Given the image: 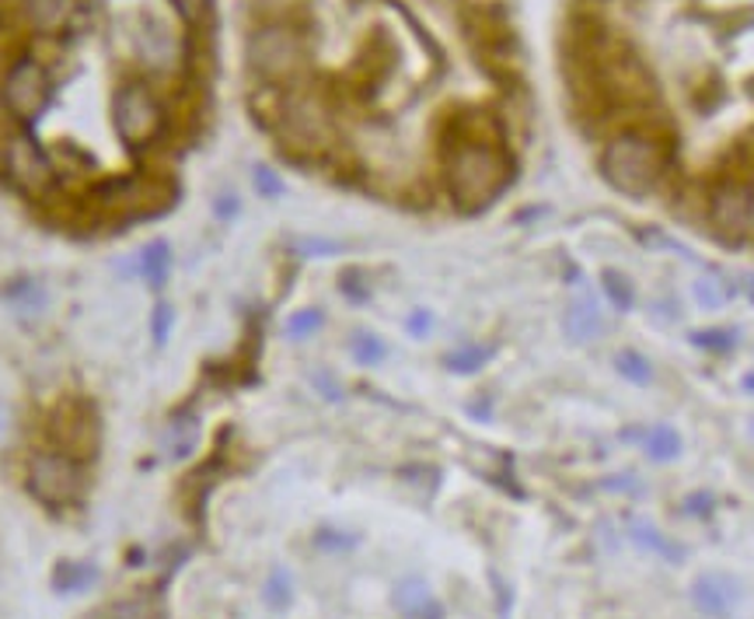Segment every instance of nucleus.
<instances>
[{"label":"nucleus","instance_id":"7ed1b4c3","mask_svg":"<svg viewBox=\"0 0 754 619\" xmlns=\"http://www.w3.org/2000/svg\"><path fill=\"white\" fill-rule=\"evenodd\" d=\"M109 119L115 137L123 140L130 151H148L161 140L168 112L161 94L148 81H123L112 91Z\"/></svg>","mask_w":754,"mask_h":619},{"label":"nucleus","instance_id":"2eb2a0df","mask_svg":"<svg viewBox=\"0 0 754 619\" xmlns=\"http://www.w3.org/2000/svg\"><path fill=\"white\" fill-rule=\"evenodd\" d=\"M566 332L576 340V343H587V340H597L604 332V319L597 312L594 298H576L570 308H566Z\"/></svg>","mask_w":754,"mask_h":619},{"label":"nucleus","instance_id":"a211bd4d","mask_svg":"<svg viewBox=\"0 0 754 619\" xmlns=\"http://www.w3.org/2000/svg\"><path fill=\"white\" fill-rule=\"evenodd\" d=\"M94 581V567L91 563H60L57 567V578H53V585H57V591H84L88 585Z\"/></svg>","mask_w":754,"mask_h":619},{"label":"nucleus","instance_id":"6e6552de","mask_svg":"<svg viewBox=\"0 0 754 619\" xmlns=\"http://www.w3.org/2000/svg\"><path fill=\"white\" fill-rule=\"evenodd\" d=\"M280 130L290 148L319 151L329 140V109L322 106V99H314L308 91L286 94L280 106Z\"/></svg>","mask_w":754,"mask_h":619},{"label":"nucleus","instance_id":"c9c22d12","mask_svg":"<svg viewBox=\"0 0 754 619\" xmlns=\"http://www.w3.org/2000/svg\"><path fill=\"white\" fill-rule=\"evenodd\" d=\"M751 298H754V288H751Z\"/></svg>","mask_w":754,"mask_h":619},{"label":"nucleus","instance_id":"393cba45","mask_svg":"<svg viewBox=\"0 0 754 619\" xmlns=\"http://www.w3.org/2000/svg\"><path fill=\"white\" fill-rule=\"evenodd\" d=\"M485 361H490V350H485V347H461V350H451L448 353V368H454L461 375L482 368Z\"/></svg>","mask_w":754,"mask_h":619},{"label":"nucleus","instance_id":"aec40b11","mask_svg":"<svg viewBox=\"0 0 754 619\" xmlns=\"http://www.w3.org/2000/svg\"><path fill=\"white\" fill-rule=\"evenodd\" d=\"M601 280H604L607 298H612V301L619 304V312H629V308L636 304V291H632V283H629L625 273H619V270H604Z\"/></svg>","mask_w":754,"mask_h":619},{"label":"nucleus","instance_id":"473e14b6","mask_svg":"<svg viewBox=\"0 0 754 619\" xmlns=\"http://www.w3.org/2000/svg\"><path fill=\"white\" fill-rule=\"evenodd\" d=\"M409 329L416 332V337H420V332H426L430 329V312H423V308H420V312L409 319Z\"/></svg>","mask_w":754,"mask_h":619},{"label":"nucleus","instance_id":"dca6fc26","mask_svg":"<svg viewBox=\"0 0 754 619\" xmlns=\"http://www.w3.org/2000/svg\"><path fill=\"white\" fill-rule=\"evenodd\" d=\"M168 263H172V256H168V242H151L137 252V273L143 280H151L154 288H161L164 277H168Z\"/></svg>","mask_w":754,"mask_h":619},{"label":"nucleus","instance_id":"a878e982","mask_svg":"<svg viewBox=\"0 0 754 619\" xmlns=\"http://www.w3.org/2000/svg\"><path fill=\"white\" fill-rule=\"evenodd\" d=\"M384 353H388V347L378 337H371V332H360L353 340V357L360 365H378V361H384Z\"/></svg>","mask_w":754,"mask_h":619},{"label":"nucleus","instance_id":"7c9ffc66","mask_svg":"<svg viewBox=\"0 0 754 619\" xmlns=\"http://www.w3.org/2000/svg\"><path fill=\"white\" fill-rule=\"evenodd\" d=\"M298 252L301 256H332V252H339V242H325V238H301Z\"/></svg>","mask_w":754,"mask_h":619},{"label":"nucleus","instance_id":"f3484780","mask_svg":"<svg viewBox=\"0 0 754 619\" xmlns=\"http://www.w3.org/2000/svg\"><path fill=\"white\" fill-rule=\"evenodd\" d=\"M643 448L653 462H671L681 456V438H677V431H671V427L656 423L650 431H643Z\"/></svg>","mask_w":754,"mask_h":619},{"label":"nucleus","instance_id":"72a5a7b5","mask_svg":"<svg viewBox=\"0 0 754 619\" xmlns=\"http://www.w3.org/2000/svg\"><path fill=\"white\" fill-rule=\"evenodd\" d=\"M8 420H11V417H8V407H4V402H0V435L8 431Z\"/></svg>","mask_w":754,"mask_h":619},{"label":"nucleus","instance_id":"2f4dec72","mask_svg":"<svg viewBox=\"0 0 754 619\" xmlns=\"http://www.w3.org/2000/svg\"><path fill=\"white\" fill-rule=\"evenodd\" d=\"M255 186H259L262 197H280L283 193V182L270 169H255Z\"/></svg>","mask_w":754,"mask_h":619},{"label":"nucleus","instance_id":"f03ea898","mask_svg":"<svg viewBox=\"0 0 754 619\" xmlns=\"http://www.w3.org/2000/svg\"><path fill=\"white\" fill-rule=\"evenodd\" d=\"M601 172L625 197H646L664 179V151L646 133H619L601 154Z\"/></svg>","mask_w":754,"mask_h":619},{"label":"nucleus","instance_id":"c756f323","mask_svg":"<svg viewBox=\"0 0 754 619\" xmlns=\"http://www.w3.org/2000/svg\"><path fill=\"white\" fill-rule=\"evenodd\" d=\"M298 4L301 0H252V11L270 21H283V14H290Z\"/></svg>","mask_w":754,"mask_h":619},{"label":"nucleus","instance_id":"f257e3e1","mask_svg":"<svg viewBox=\"0 0 754 619\" xmlns=\"http://www.w3.org/2000/svg\"><path fill=\"white\" fill-rule=\"evenodd\" d=\"M444 179H448L451 200L461 210H479L485 203H493L506 189L510 164L493 140L458 137L444 158Z\"/></svg>","mask_w":754,"mask_h":619},{"label":"nucleus","instance_id":"423d86ee","mask_svg":"<svg viewBox=\"0 0 754 619\" xmlns=\"http://www.w3.org/2000/svg\"><path fill=\"white\" fill-rule=\"evenodd\" d=\"M53 102V78L42 60L21 53L0 78V106L21 127H32Z\"/></svg>","mask_w":754,"mask_h":619},{"label":"nucleus","instance_id":"9d476101","mask_svg":"<svg viewBox=\"0 0 754 619\" xmlns=\"http://www.w3.org/2000/svg\"><path fill=\"white\" fill-rule=\"evenodd\" d=\"M53 438L67 456H91L94 441H99V427H94V417L84 402H63L53 413Z\"/></svg>","mask_w":754,"mask_h":619},{"label":"nucleus","instance_id":"0eeeda50","mask_svg":"<svg viewBox=\"0 0 754 619\" xmlns=\"http://www.w3.org/2000/svg\"><path fill=\"white\" fill-rule=\"evenodd\" d=\"M26 480L36 501L50 505V508H70L81 497L84 487V472L74 456H67L60 448H42L29 459Z\"/></svg>","mask_w":754,"mask_h":619},{"label":"nucleus","instance_id":"c85d7f7f","mask_svg":"<svg viewBox=\"0 0 754 619\" xmlns=\"http://www.w3.org/2000/svg\"><path fill=\"white\" fill-rule=\"evenodd\" d=\"M692 343L702 347V350H730L734 347V332L730 329H705V332H695Z\"/></svg>","mask_w":754,"mask_h":619},{"label":"nucleus","instance_id":"ddd939ff","mask_svg":"<svg viewBox=\"0 0 754 619\" xmlns=\"http://www.w3.org/2000/svg\"><path fill=\"white\" fill-rule=\"evenodd\" d=\"M692 602L705 616H726L730 609L741 602V581L730 578V575H720V570H713V575H702L695 581V588H692Z\"/></svg>","mask_w":754,"mask_h":619},{"label":"nucleus","instance_id":"39448f33","mask_svg":"<svg viewBox=\"0 0 754 619\" xmlns=\"http://www.w3.org/2000/svg\"><path fill=\"white\" fill-rule=\"evenodd\" d=\"M0 172H4L8 186L26 200H50L57 193V164L46 154V148L26 130H18L4 140L0 148Z\"/></svg>","mask_w":754,"mask_h":619},{"label":"nucleus","instance_id":"9b49d317","mask_svg":"<svg viewBox=\"0 0 754 619\" xmlns=\"http://www.w3.org/2000/svg\"><path fill=\"white\" fill-rule=\"evenodd\" d=\"M18 14L36 36H60L78 14V0H18Z\"/></svg>","mask_w":754,"mask_h":619},{"label":"nucleus","instance_id":"4be33fe9","mask_svg":"<svg viewBox=\"0 0 754 619\" xmlns=\"http://www.w3.org/2000/svg\"><path fill=\"white\" fill-rule=\"evenodd\" d=\"M168 8L175 11V18L182 21V26L197 29V26H203V21L210 18L213 0H168Z\"/></svg>","mask_w":754,"mask_h":619},{"label":"nucleus","instance_id":"cd10ccee","mask_svg":"<svg viewBox=\"0 0 754 619\" xmlns=\"http://www.w3.org/2000/svg\"><path fill=\"white\" fill-rule=\"evenodd\" d=\"M265 602H270L273 609L290 606V578H286V570H273V575H270V585H265Z\"/></svg>","mask_w":754,"mask_h":619},{"label":"nucleus","instance_id":"20e7f679","mask_svg":"<svg viewBox=\"0 0 754 619\" xmlns=\"http://www.w3.org/2000/svg\"><path fill=\"white\" fill-rule=\"evenodd\" d=\"M308 57L304 36L286 21H265L245 42V63L262 84H286L301 74Z\"/></svg>","mask_w":754,"mask_h":619},{"label":"nucleus","instance_id":"6ab92c4d","mask_svg":"<svg viewBox=\"0 0 754 619\" xmlns=\"http://www.w3.org/2000/svg\"><path fill=\"white\" fill-rule=\"evenodd\" d=\"M632 536H636L640 546H650L653 553H661L667 560H685V546H674L671 539H664L653 526H636V529H632Z\"/></svg>","mask_w":754,"mask_h":619},{"label":"nucleus","instance_id":"412c9836","mask_svg":"<svg viewBox=\"0 0 754 619\" xmlns=\"http://www.w3.org/2000/svg\"><path fill=\"white\" fill-rule=\"evenodd\" d=\"M615 368H619V375L622 378H629V382H636V386H646L650 382V361L643 353H636V350H622L619 357H615Z\"/></svg>","mask_w":754,"mask_h":619},{"label":"nucleus","instance_id":"f8f14e48","mask_svg":"<svg viewBox=\"0 0 754 619\" xmlns=\"http://www.w3.org/2000/svg\"><path fill=\"white\" fill-rule=\"evenodd\" d=\"M713 224L723 228V231H744L754 218V197L751 189L741 186V182H726L720 186L713 193Z\"/></svg>","mask_w":754,"mask_h":619},{"label":"nucleus","instance_id":"5701e85b","mask_svg":"<svg viewBox=\"0 0 754 619\" xmlns=\"http://www.w3.org/2000/svg\"><path fill=\"white\" fill-rule=\"evenodd\" d=\"M322 322H325V316L319 312V308H304V312H294L286 319V337L290 340H304V337H311L314 329H322Z\"/></svg>","mask_w":754,"mask_h":619},{"label":"nucleus","instance_id":"1a4fd4ad","mask_svg":"<svg viewBox=\"0 0 754 619\" xmlns=\"http://www.w3.org/2000/svg\"><path fill=\"white\" fill-rule=\"evenodd\" d=\"M133 46H137V57L143 67H151V70H172L179 67V57H182V42L179 36L164 26L161 18H151V14H143L137 21V29H133Z\"/></svg>","mask_w":754,"mask_h":619},{"label":"nucleus","instance_id":"4468645a","mask_svg":"<svg viewBox=\"0 0 754 619\" xmlns=\"http://www.w3.org/2000/svg\"><path fill=\"white\" fill-rule=\"evenodd\" d=\"M395 609L409 619H436L441 616V606H436L430 585L420 581V578H405L395 588Z\"/></svg>","mask_w":754,"mask_h":619},{"label":"nucleus","instance_id":"b1692460","mask_svg":"<svg viewBox=\"0 0 754 619\" xmlns=\"http://www.w3.org/2000/svg\"><path fill=\"white\" fill-rule=\"evenodd\" d=\"M695 298L702 301V308H720L726 298H730V288H726V280L710 273V277H702L695 283Z\"/></svg>","mask_w":754,"mask_h":619},{"label":"nucleus","instance_id":"f704fd0d","mask_svg":"<svg viewBox=\"0 0 754 619\" xmlns=\"http://www.w3.org/2000/svg\"><path fill=\"white\" fill-rule=\"evenodd\" d=\"M747 389H754V378H747Z\"/></svg>","mask_w":754,"mask_h":619},{"label":"nucleus","instance_id":"bb28decb","mask_svg":"<svg viewBox=\"0 0 754 619\" xmlns=\"http://www.w3.org/2000/svg\"><path fill=\"white\" fill-rule=\"evenodd\" d=\"M172 329H175V312L172 304H158L154 308V319H151V337L158 347H164L168 340H172Z\"/></svg>","mask_w":754,"mask_h":619}]
</instances>
